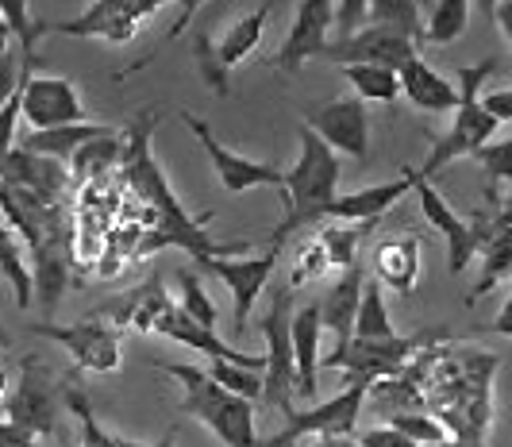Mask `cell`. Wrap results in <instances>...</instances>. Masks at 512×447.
Here are the masks:
<instances>
[{
  "label": "cell",
  "instance_id": "cell-9",
  "mask_svg": "<svg viewBox=\"0 0 512 447\" xmlns=\"http://www.w3.org/2000/svg\"><path fill=\"white\" fill-rule=\"evenodd\" d=\"M31 336H43V340L62 343L70 351L77 370H93V374H112L120 370V332L104 320L101 313H89L77 324H31Z\"/></svg>",
  "mask_w": 512,
  "mask_h": 447
},
{
  "label": "cell",
  "instance_id": "cell-46",
  "mask_svg": "<svg viewBox=\"0 0 512 447\" xmlns=\"http://www.w3.org/2000/svg\"><path fill=\"white\" fill-rule=\"evenodd\" d=\"M482 105L497 116V124H512V85L509 89H493V93H486Z\"/></svg>",
  "mask_w": 512,
  "mask_h": 447
},
{
  "label": "cell",
  "instance_id": "cell-28",
  "mask_svg": "<svg viewBox=\"0 0 512 447\" xmlns=\"http://www.w3.org/2000/svg\"><path fill=\"white\" fill-rule=\"evenodd\" d=\"M120 151H124V135L104 132L89 139L74 158H70V178L77 182H101L104 174L120 170Z\"/></svg>",
  "mask_w": 512,
  "mask_h": 447
},
{
  "label": "cell",
  "instance_id": "cell-26",
  "mask_svg": "<svg viewBox=\"0 0 512 447\" xmlns=\"http://www.w3.org/2000/svg\"><path fill=\"white\" fill-rule=\"evenodd\" d=\"M62 405L74 413L77 421V447H116V436L101 428L97 413H93V401L85 394V382H81V370H70L62 378Z\"/></svg>",
  "mask_w": 512,
  "mask_h": 447
},
{
  "label": "cell",
  "instance_id": "cell-50",
  "mask_svg": "<svg viewBox=\"0 0 512 447\" xmlns=\"http://www.w3.org/2000/svg\"><path fill=\"white\" fill-rule=\"evenodd\" d=\"M493 24H497V31H501V39L509 43V54H512V0H497Z\"/></svg>",
  "mask_w": 512,
  "mask_h": 447
},
{
  "label": "cell",
  "instance_id": "cell-42",
  "mask_svg": "<svg viewBox=\"0 0 512 447\" xmlns=\"http://www.w3.org/2000/svg\"><path fill=\"white\" fill-rule=\"evenodd\" d=\"M332 266H328V255H324V247L320 243H308L305 251L297 255V263H293V274H289V290H305L308 282H316L320 274H328Z\"/></svg>",
  "mask_w": 512,
  "mask_h": 447
},
{
  "label": "cell",
  "instance_id": "cell-49",
  "mask_svg": "<svg viewBox=\"0 0 512 447\" xmlns=\"http://www.w3.org/2000/svg\"><path fill=\"white\" fill-rule=\"evenodd\" d=\"M178 432H181L178 424H170L158 440H143V444H139V440H128V436H116V447H174L178 444Z\"/></svg>",
  "mask_w": 512,
  "mask_h": 447
},
{
  "label": "cell",
  "instance_id": "cell-53",
  "mask_svg": "<svg viewBox=\"0 0 512 447\" xmlns=\"http://www.w3.org/2000/svg\"><path fill=\"white\" fill-rule=\"evenodd\" d=\"M4 54H12V35H8V27H0V58Z\"/></svg>",
  "mask_w": 512,
  "mask_h": 447
},
{
  "label": "cell",
  "instance_id": "cell-40",
  "mask_svg": "<svg viewBox=\"0 0 512 447\" xmlns=\"http://www.w3.org/2000/svg\"><path fill=\"white\" fill-rule=\"evenodd\" d=\"M178 4H181L178 20H174V27H170V31H166V35H162V43H158V47H154V51H147V54H143V58H135V62H131V66H124V70H120V74H116V78H131V74H139V70H147V66H151L154 58H158V54L166 51V47H170V43H174V39H178V35H185V31H189V24H193V16H197V12H201V8H205L208 0H178Z\"/></svg>",
  "mask_w": 512,
  "mask_h": 447
},
{
  "label": "cell",
  "instance_id": "cell-38",
  "mask_svg": "<svg viewBox=\"0 0 512 447\" xmlns=\"http://www.w3.org/2000/svg\"><path fill=\"white\" fill-rule=\"evenodd\" d=\"M178 286H181V297H178V309L189 320H197L201 328H216V320H220V309H216V301L205 293V282L197 278V270H181L178 274Z\"/></svg>",
  "mask_w": 512,
  "mask_h": 447
},
{
  "label": "cell",
  "instance_id": "cell-10",
  "mask_svg": "<svg viewBox=\"0 0 512 447\" xmlns=\"http://www.w3.org/2000/svg\"><path fill=\"white\" fill-rule=\"evenodd\" d=\"M405 178L412 182V193L420 201V216L436 228L439 236L447 239V263H451V274H462L466 266L482 255V224L478 220H466L459 212L447 205V197L439 193L428 178H420V170L405 166Z\"/></svg>",
  "mask_w": 512,
  "mask_h": 447
},
{
  "label": "cell",
  "instance_id": "cell-31",
  "mask_svg": "<svg viewBox=\"0 0 512 447\" xmlns=\"http://www.w3.org/2000/svg\"><path fill=\"white\" fill-rule=\"evenodd\" d=\"M393 336H401V332L393 328V316L385 309V290L366 278L359 316H355V340H393Z\"/></svg>",
  "mask_w": 512,
  "mask_h": 447
},
{
  "label": "cell",
  "instance_id": "cell-4",
  "mask_svg": "<svg viewBox=\"0 0 512 447\" xmlns=\"http://www.w3.org/2000/svg\"><path fill=\"white\" fill-rule=\"evenodd\" d=\"M258 332L266 340V370H262V397L258 405L293 413L297 397V355H293V290H278L270 309L258 320Z\"/></svg>",
  "mask_w": 512,
  "mask_h": 447
},
{
  "label": "cell",
  "instance_id": "cell-13",
  "mask_svg": "<svg viewBox=\"0 0 512 447\" xmlns=\"http://www.w3.org/2000/svg\"><path fill=\"white\" fill-rule=\"evenodd\" d=\"M181 120H185L189 132L197 135V143L205 147L208 162H212V170H216V182L224 185L228 193H247V189H258V185L282 189L285 170H278L274 162H258V158H247V155H239V151H231V147H224V143L216 139V132L208 128L197 112H189V108H181Z\"/></svg>",
  "mask_w": 512,
  "mask_h": 447
},
{
  "label": "cell",
  "instance_id": "cell-29",
  "mask_svg": "<svg viewBox=\"0 0 512 447\" xmlns=\"http://www.w3.org/2000/svg\"><path fill=\"white\" fill-rule=\"evenodd\" d=\"M509 274H512V224L509 228H497L489 236L486 247H482V278L474 282V290L466 293V305H474L478 297L493 293Z\"/></svg>",
  "mask_w": 512,
  "mask_h": 447
},
{
  "label": "cell",
  "instance_id": "cell-32",
  "mask_svg": "<svg viewBox=\"0 0 512 447\" xmlns=\"http://www.w3.org/2000/svg\"><path fill=\"white\" fill-rule=\"evenodd\" d=\"M0 274L8 278V286L16 293V305L20 309H31L35 301V282H31V266L24 263V247L12 228L0 224Z\"/></svg>",
  "mask_w": 512,
  "mask_h": 447
},
{
  "label": "cell",
  "instance_id": "cell-56",
  "mask_svg": "<svg viewBox=\"0 0 512 447\" xmlns=\"http://www.w3.org/2000/svg\"><path fill=\"white\" fill-rule=\"evenodd\" d=\"M0 27H4V20H0Z\"/></svg>",
  "mask_w": 512,
  "mask_h": 447
},
{
  "label": "cell",
  "instance_id": "cell-30",
  "mask_svg": "<svg viewBox=\"0 0 512 447\" xmlns=\"http://www.w3.org/2000/svg\"><path fill=\"white\" fill-rule=\"evenodd\" d=\"M343 78L362 105H393L401 97V74L389 66H343Z\"/></svg>",
  "mask_w": 512,
  "mask_h": 447
},
{
  "label": "cell",
  "instance_id": "cell-20",
  "mask_svg": "<svg viewBox=\"0 0 512 447\" xmlns=\"http://www.w3.org/2000/svg\"><path fill=\"white\" fill-rule=\"evenodd\" d=\"M362 286H366V270H362V263H355L347 266V270H339V278L328 286V293L316 301L320 305V324L335 336L332 355H339L347 343L355 340V316H359Z\"/></svg>",
  "mask_w": 512,
  "mask_h": 447
},
{
  "label": "cell",
  "instance_id": "cell-23",
  "mask_svg": "<svg viewBox=\"0 0 512 447\" xmlns=\"http://www.w3.org/2000/svg\"><path fill=\"white\" fill-rule=\"evenodd\" d=\"M409 193L412 182L405 174L397 182H378L366 185V189H355V193H339L332 212H328V220H339V224H378L385 212L397 209Z\"/></svg>",
  "mask_w": 512,
  "mask_h": 447
},
{
  "label": "cell",
  "instance_id": "cell-52",
  "mask_svg": "<svg viewBox=\"0 0 512 447\" xmlns=\"http://www.w3.org/2000/svg\"><path fill=\"white\" fill-rule=\"evenodd\" d=\"M316 447H359L355 436H324V440H316Z\"/></svg>",
  "mask_w": 512,
  "mask_h": 447
},
{
  "label": "cell",
  "instance_id": "cell-47",
  "mask_svg": "<svg viewBox=\"0 0 512 447\" xmlns=\"http://www.w3.org/2000/svg\"><path fill=\"white\" fill-rule=\"evenodd\" d=\"M39 440L27 432V428H20V424L12 421H0V447H35Z\"/></svg>",
  "mask_w": 512,
  "mask_h": 447
},
{
  "label": "cell",
  "instance_id": "cell-33",
  "mask_svg": "<svg viewBox=\"0 0 512 447\" xmlns=\"http://www.w3.org/2000/svg\"><path fill=\"white\" fill-rule=\"evenodd\" d=\"M366 228H370V224H339V220H324V228H320L316 243L324 247V255H328V266H332V270H347V266L359 263V243H362V236H366Z\"/></svg>",
  "mask_w": 512,
  "mask_h": 447
},
{
  "label": "cell",
  "instance_id": "cell-24",
  "mask_svg": "<svg viewBox=\"0 0 512 447\" xmlns=\"http://www.w3.org/2000/svg\"><path fill=\"white\" fill-rule=\"evenodd\" d=\"M320 305H301L293 309V355H297V397H316V378H320Z\"/></svg>",
  "mask_w": 512,
  "mask_h": 447
},
{
  "label": "cell",
  "instance_id": "cell-51",
  "mask_svg": "<svg viewBox=\"0 0 512 447\" xmlns=\"http://www.w3.org/2000/svg\"><path fill=\"white\" fill-rule=\"evenodd\" d=\"M489 332H493V336H512V293H509V301L501 305V313L493 316Z\"/></svg>",
  "mask_w": 512,
  "mask_h": 447
},
{
  "label": "cell",
  "instance_id": "cell-6",
  "mask_svg": "<svg viewBox=\"0 0 512 447\" xmlns=\"http://www.w3.org/2000/svg\"><path fill=\"white\" fill-rule=\"evenodd\" d=\"M270 12H274V4L266 0V4L255 8L251 16L235 20L220 39H208V35H197V39H193V54H197L201 81H205L216 97H228L231 93V70H235L243 58H251V54L258 51Z\"/></svg>",
  "mask_w": 512,
  "mask_h": 447
},
{
  "label": "cell",
  "instance_id": "cell-48",
  "mask_svg": "<svg viewBox=\"0 0 512 447\" xmlns=\"http://www.w3.org/2000/svg\"><path fill=\"white\" fill-rule=\"evenodd\" d=\"M489 216H493V228H509L512 224V182L501 189V197H497V205L489 209Z\"/></svg>",
  "mask_w": 512,
  "mask_h": 447
},
{
  "label": "cell",
  "instance_id": "cell-18",
  "mask_svg": "<svg viewBox=\"0 0 512 447\" xmlns=\"http://www.w3.org/2000/svg\"><path fill=\"white\" fill-rule=\"evenodd\" d=\"M151 336H162V340H174L189 351H201L208 363H235V367H251V370H266V359L262 355H251V351H239L216 336V328H201L197 320L178 309V301H170L162 316L154 320Z\"/></svg>",
  "mask_w": 512,
  "mask_h": 447
},
{
  "label": "cell",
  "instance_id": "cell-8",
  "mask_svg": "<svg viewBox=\"0 0 512 447\" xmlns=\"http://www.w3.org/2000/svg\"><path fill=\"white\" fill-rule=\"evenodd\" d=\"M158 12L154 0H93L81 16L62 24H43V35H66V39H104V43H131L143 24Z\"/></svg>",
  "mask_w": 512,
  "mask_h": 447
},
{
  "label": "cell",
  "instance_id": "cell-11",
  "mask_svg": "<svg viewBox=\"0 0 512 447\" xmlns=\"http://www.w3.org/2000/svg\"><path fill=\"white\" fill-rule=\"evenodd\" d=\"M366 390L370 386H347L343 394L328 397V401H320V405H312L305 413H289V424H285L278 436H270V440H262V447H297L305 436H316V440H324V436H355L359 432V413H362V401H366Z\"/></svg>",
  "mask_w": 512,
  "mask_h": 447
},
{
  "label": "cell",
  "instance_id": "cell-55",
  "mask_svg": "<svg viewBox=\"0 0 512 447\" xmlns=\"http://www.w3.org/2000/svg\"><path fill=\"white\" fill-rule=\"evenodd\" d=\"M416 4H420V16H424V12H428L432 4H439V0H416Z\"/></svg>",
  "mask_w": 512,
  "mask_h": 447
},
{
  "label": "cell",
  "instance_id": "cell-3",
  "mask_svg": "<svg viewBox=\"0 0 512 447\" xmlns=\"http://www.w3.org/2000/svg\"><path fill=\"white\" fill-rule=\"evenodd\" d=\"M497 70H501L497 58H486V62H478V66H462L459 70V78H455V85H459V108L451 112V128L432 139V151H428L424 166H420V178L432 182L439 170H447V166L459 162V158H474L489 139L497 135L501 124H497V116L482 105V85H486Z\"/></svg>",
  "mask_w": 512,
  "mask_h": 447
},
{
  "label": "cell",
  "instance_id": "cell-39",
  "mask_svg": "<svg viewBox=\"0 0 512 447\" xmlns=\"http://www.w3.org/2000/svg\"><path fill=\"white\" fill-rule=\"evenodd\" d=\"M205 370H208V378H212L216 386H224L228 394L258 405V397H262V370L235 367V363H208Z\"/></svg>",
  "mask_w": 512,
  "mask_h": 447
},
{
  "label": "cell",
  "instance_id": "cell-27",
  "mask_svg": "<svg viewBox=\"0 0 512 447\" xmlns=\"http://www.w3.org/2000/svg\"><path fill=\"white\" fill-rule=\"evenodd\" d=\"M470 12H474V0H439V4H432L420 20V43H432V47L459 43L466 27H470Z\"/></svg>",
  "mask_w": 512,
  "mask_h": 447
},
{
  "label": "cell",
  "instance_id": "cell-35",
  "mask_svg": "<svg viewBox=\"0 0 512 447\" xmlns=\"http://www.w3.org/2000/svg\"><path fill=\"white\" fill-rule=\"evenodd\" d=\"M474 162H478L482 174H486V201H489V209H493L497 197H501V189L512 182V135L489 139L486 147L474 155Z\"/></svg>",
  "mask_w": 512,
  "mask_h": 447
},
{
  "label": "cell",
  "instance_id": "cell-1",
  "mask_svg": "<svg viewBox=\"0 0 512 447\" xmlns=\"http://www.w3.org/2000/svg\"><path fill=\"white\" fill-rule=\"evenodd\" d=\"M278 193L285 201V216L270 232L274 251H282L285 239L305 232L308 224H324L339 197V155L320 135L308 132L305 124L297 128V162L285 170Z\"/></svg>",
  "mask_w": 512,
  "mask_h": 447
},
{
  "label": "cell",
  "instance_id": "cell-5",
  "mask_svg": "<svg viewBox=\"0 0 512 447\" xmlns=\"http://www.w3.org/2000/svg\"><path fill=\"white\" fill-rule=\"evenodd\" d=\"M447 332H412V336H393V340H351L339 355H328L324 367H339L351 386H374L382 378H397L409 374L412 355L428 351L432 343H439Z\"/></svg>",
  "mask_w": 512,
  "mask_h": 447
},
{
  "label": "cell",
  "instance_id": "cell-14",
  "mask_svg": "<svg viewBox=\"0 0 512 447\" xmlns=\"http://www.w3.org/2000/svg\"><path fill=\"white\" fill-rule=\"evenodd\" d=\"M416 54H420L416 39L393 31V27L366 24L355 35L332 39L328 51H324V62H335V66H389V70L401 74Z\"/></svg>",
  "mask_w": 512,
  "mask_h": 447
},
{
  "label": "cell",
  "instance_id": "cell-2",
  "mask_svg": "<svg viewBox=\"0 0 512 447\" xmlns=\"http://www.w3.org/2000/svg\"><path fill=\"white\" fill-rule=\"evenodd\" d=\"M154 367L181 382V417H193L205 428H212L224 447H262L255 428V401H243V397L228 394L224 386H216L205 367L162 363V359H154Z\"/></svg>",
  "mask_w": 512,
  "mask_h": 447
},
{
  "label": "cell",
  "instance_id": "cell-36",
  "mask_svg": "<svg viewBox=\"0 0 512 447\" xmlns=\"http://www.w3.org/2000/svg\"><path fill=\"white\" fill-rule=\"evenodd\" d=\"M420 4L416 0H370V16L366 24H378V27H393L401 35H409L420 43Z\"/></svg>",
  "mask_w": 512,
  "mask_h": 447
},
{
  "label": "cell",
  "instance_id": "cell-17",
  "mask_svg": "<svg viewBox=\"0 0 512 447\" xmlns=\"http://www.w3.org/2000/svg\"><path fill=\"white\" fill-rule=\"evenodd\" d=\"M278 255L282 251H266V255H235V259H201V270L205 274H216L224 286L235 297V332H247V320H251V309H255L258 293L270 286V274L278 266Z\"/></svg>",
  "mask_w": 512,
  "mask_h": 447
},
{
  "label": "cell",
  "instance_id": "cell-44",
  "mask_svg": "<svg viewBox=\"0 0 512 447\" xmlns=\"http://www.w3.org/2000/svg\"><path fill=\"white\" fill-rule=\"evenodd\" d=\"M366 16H370V0H335V39L366 27Z\"/></svg>",
  "mask_w": 512,
  "mask_h": 447
},
{
  "label": "cell",
  "instance_id": "cell-43",
  "mask_svg": "<svg viewBox=\"0 0 512 447\" xmlns=\"http://www.w3.org/2000/svg\"><path fill=\"white\" fill-rule=\"evenodd\" d=\"M27 70H35V62H27V58H16V51L4 54L0 58V108L8 105L20 89H24V74Z\"/></svg>",
  "mask_w": 512,
  "mask_h": 447
},
{
  "label": "cell",
  "instance_id": "cell-45",
  "mask_svg": "<svg viewBox=\"0 0 512 447\" xmlns=\"http://www.w3.org/2000/svg\"><path fill=\"white\" fill-rule=\"evenodd\" d=\"M355 440L359 447H416L401 432V428H393V424H378V428H366V432H355Z\"/></svg>",
  "mask_w": 512,
  "mask_h": 447
},
{
  "label": "cell",
  "instance_id": "cell-15",
  "mask_svg": "<svg viewBox=\"0 0 512 447\" xmlns=\"http://www.w3.org/2000/svg\"><path fill=\"white\" fill-rule=\"evenodd\" d=\"M301 124L312 135H320L335 155H347L355 162H366V155H370V112L355 93L305 112Z\"/></svg>",
  "mask_w": 512,
  "mask_h": 447
},
{
  "label": "cell",
  "instance_id": "cell-54",
  "mask_svg": "<svg viewBox=\"0 0 512 447\" xmlns=\"http://www.w3.org/2000/svg\"><path fill=\"white\" fill-rule=\"evenodd\" d=\"M474 8H478L482 16H489V20H493V8H497V0H474Z\"/></svg>",
  "mask_w": 512,
  "mask_h": 447
},
{
  "label": "cell",
  "instance_id": "cell-21",
  "mask_svg": "<svg viewBox=\"0 0 512 447\" xmlns=\"http://www.w3.org/2000/svg\"><path fill=\"white\" fill-rule=\"evenodd\" d=\"M0 182L20 185L31 197H39V201H47V205H58L62 193H66V185H70V166L58 162V158L31 155V151H20V147H16V151L8 155V162H4Z\"/></svg>",
  "mask_w": 512,
  "mask_h": 447
},
{
  "label": "cell",
  "instance_id": "cell-19",
  "mask_svg": "<svg viewBox=\"0 0 512 447\" xmlns=\"http://www.w3.org/2000/svg\"><path fill=\"white\" fill-rule=\"evenodd\" d=\"M424 274V239L420 236H385L374 247V282L382 290L412 297L416 282Z\"/></svg>",
  "mask_w": 512,
  "mask_h": 447
},
{
  "label": "cell",
  "instance_id": "cell-16",
  "mask_svg": "<svg viewBox=\"0 0 512 447\" xmlns=\"http://www.w3.org/2000/svg\"><path fill=\"white\" fill-rule=\"evenodd\" d=\"M335 31V0H301L297 16L289 24V35L282 39L278 54L270 58L274 70L297 74L308 58H324Z\"/></svg>",
  "mask_w": 512,
  "mask_h": 447
},
{
  "label": "cell",
  "instance_id": "cell-22",
  "mask_svg": "<svg viewBox=\"0 0 512 447\" xmlns=\"http://www.w3.org/2000/svg\"><path fill=\"white\" fill-rule=\"evenodd\" d=\"M401 97H405L416 112L451 116V112L459 108V85L451 78H443L424 54H416L409 66L401 70Z\"/></svg>",
  "mask_w": 512,
  "mask_h": 447
},
{
  "label": "cell",
  "instance_id": "cell-12",
  "mask_svg": "<svg viewBox=\"0 0 512 447\" xmlns=\"http://www.w3.org/2000/svg\"><path fill=\"white\" fill-rule=\"evenodd\" d=\"M20 120H27L31 132H47L66 124H89V112L70 78L27 70L24 89H20Z\"/></svg>",
  "mask_w": 512,
  "mask_h": 447
},
{
  "label": "cell",
  "instance_id": "cell-25",
  "mask_svg": "<svg viewBox=\"0 0 512 447\" xmlns=\"http://www.w3.org/2000/svg\"><path fill=\"white\" fill-rule=\"evenodd\" d=\"M112 132L108 124H66V128H47V132H27L20 139V151H31V155H43V158H58L70 166V158L97 135Z\"/></svg>",
  "mask_w": 512,
  "mask_h": 447
},
{
  "label": "cell",
  "instance_id": "cell-7",
  "mask_svg": "<svg viewBox=\"0 0 512 447\" xmlns=\"http://www.w3.org/2000/svg\"><path fill=\"white\" fill-rule=\"evenodd\" d=\"M58 409H62V382H54V374L43 359L27 355L12 394L4 397V421L20 424L39 440V436L54 432Z\"/></svg>",
  "mask_w": 512,
  "mask_h": 447
},
{
  "label": "cell",
  "instance_id": "cell-41",
  "mask_svg": "<svg viewBox=\"0 0 512 447\" xmlns=\"http://www.w3.org/2000/svg\"><path fill=\"white\" fill-rule=\"evenodd\" d=\"M393 428H401L405 436H409L416 447H436V444H447V424L436 421V417H428L424 409H416V413H405V417H393Z\"/></svg>",
  "mask_w": 512,
  "mask_h": 447
},
{
  "label": "cell",
  "instance_id": "cell-37",
  "mask_svg": "<svg viewBox=\"0 0 512 447\" xmlns=\"http://www.w3.org/2000/svg\"><path fill=\"white\" fill-rule=\"evenodd\" d=\"M0 20L8 35L20 43V58L35 62V39L43 35V24L31 20V0H0Z\"/></svg>",
  "mask_w": 512,
  "mask_h": 447
},
{
  "label": "cell",
  "instance_id": "cell-34",
  "mask_svg": "<svg viewBox=\"0 0 512 447\" xmlns=\"http://www.w3.org/2000/svg\"><path fill=\"white\" fill-rule=\"evenodd\" d=\"M366 397H374V409L382 417H405V413H416L420 409V386L412 382V374H397V378H382L374 382Z\"/></svg>",
  "mask_w": 512,
  "mask_h": 447
},
{
  "label": "cell",
  "instance_id": "cell-57",
  "mask_svg": "<svg viewBox=\"0 0 512 447\" xmlns=\"http://www.w3.org/2000/svg\"><path fill=\"white\" fill-rule=\"evenodd\" d=\"M35 447H39V444H35Z\"/></svg>",
  "mask_w": 512,
  "mask_h": 447
}]
</instances>
